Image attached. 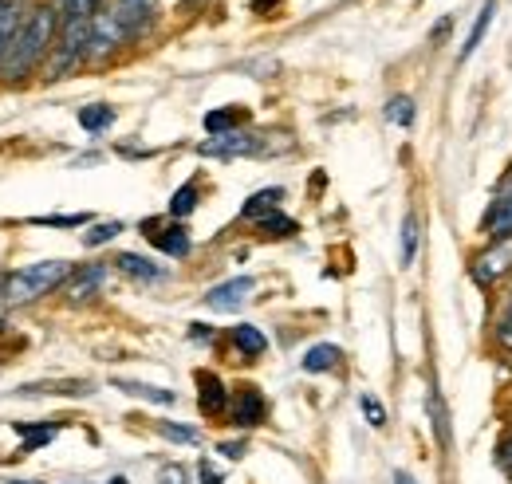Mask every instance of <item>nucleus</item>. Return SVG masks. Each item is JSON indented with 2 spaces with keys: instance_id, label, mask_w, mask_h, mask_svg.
<instances>
[{
  "instance_id": "nucleus-1",
  "label": "nucleus",
  "mask_w": 512,
  "mask_h": 484,
  "mask_svg": "<svg viewBox=\"0 0 512 484\" xmlns=\"http://www.w3.org/2000/svg\"><path fill=\"white\" fill-rule=\"evenodd\" d=\"M56 28H60V12H56V4H36V8L24 16L20 32L12 36V44H8V52H4V60H0V75H4V79H20V75H28L36 63L52 52Z\"/></svg>"
},
{
  "instance_id": "nucleus-2",
  "label": "nucleus",
  "mask_w": 512,
  "mask_h": 484,
  "mask_svg": "<svg viewBox=\"0 0 512 484\" xmlns=\"http://www.w3.org/2000/svg\"><path fill=\"white\" fill-rule=\"evenodd\" d=\"M64 280H71V264L67 260H40V264H28V268H16L4 276L0 284V303L4 307H20V303H32L48 292H56Z\"/></svg>"
},
{
  "instance_id": "nucleus-3",
  "label": "nucleus",
  "mask_w": 512,
  "mask_h": 484,
  "mask_svg": "<svg viewBox=\"0 0 512 484\" xmlns=\"http://www.w3.org/2000/svg\"><path fill=\"white\" fill-rule=\"evenodd\" d=\"M469 280H473L485 296H501L512 284V237L481 244V248L469 256Z\"/></svg>"
},
{
  "instance_id": "nucleus-4",
  "label": "nucleus",
  "mask_w": 512,
  "mask_h": 484,
  "mask_svg": "<svg viewBox=\"0 0 512 484\" xmlns=\"http://www.w3.org/2000/svg\"><path fill=\"white\" fill-rule=\"evenodd\" d=\"M477 233L485 241H501V237H512V174H505V182L497 185L489 209L481 213V225Z\"/></svg>"
},
{
  "instance_id": "nucleus-5",
  "label": "nucleus",
  "mask_w": 512,
  "mask_h": 484,
  "mask_svg": "<svg viewBox=\"0 0 512 484\" xmlns=\"http://www.w3.org/2000/svg\"><path fill=\"white\" fill-rule=\"evenodd\" d=\"M260 150H264V138L253 134V130H229V134L197 142L201 158H249V154H260Z\"/></svg>"
},
{
  "instance_id": "nucleus-6",
  "label": "nucleus",
  "mask_w": 512,
  "mask_h": 484,
  "mask_svg": "<svg viewBox=\"0 0 512 484\" xmlns=\"http://www.w3.org/2000/svg\"><path fill=\"white\" fill-rule=\"evenodd\" d=\"M127 28L119 24L115 8H103L91 16V48H87V60H107L119 44H127Z\"/></svg>"
},
{
  "instance_id": "nucleus-7",
  "label": "nucleus",
  "mask_w": 512,
  "mask_h": 484,
  "mask_svg": "<svg viewBox=\"0 0 512 484\" xmlns=\"http://www.w3.org/2000/svg\"><path fill=\"white\" fill-rule=\"evenodd\" d=\"M229 418H233L237 429H256V425H264V418H268V402H264V394L256 390L253 382L237 386L233 406H229Z\"/></svg>"
},
{
  "instance_id": "nucleus-8",
  "label": "nucleus",
  "mask_w": 512,
  "mask_h": 484,
  "mask_svg": "<svg viewBox=\"0 0 512 484\" xmlns=\"http://www.w3.org/2000/svg\"><path fill=\"white\" fill-rule=\"evenodd\" d=\"M197 406L205 418H225L229 406H233V394L225 390V382L213 374V370H197Z\"/></svg>"
},
{
  "instance_id": "nucleus-9",
  "label": "nucleus",
  "mask_w": 512,
  "mask_h": 484,
  "mask_svg": "<svg viewBox=\"0 0 512 484\" xmlns=\"http://www.w3.org/2000/svg\"><path fill=\"white\" fill-rule=\"evenodd\" d=\"M253 288H256L253 276H233V280H225V284H217V288L205 292V307L209 311H237V307L249 303Z\"/></svg>"
},
{
  "instance_id": "nucleus-10",
  "label": "nucleus",
  "mask_w": 512,
  "mask_h": 484,
  "mask_svg": "<svg viewBox=\"0 0 512 484\" xmlns=\"http://www.w3.org/2000/svg\"><path fill=\"white\" fill-rule=\"evenodd\" d=\"M150 229V241L154 248H162L166 256H174V260H186L193 252V241H190V229L186 225H158V221H142V233Z\"/></svg>"
},
{
  "instance_id": "nucleus-11",
  "label": "nucleus",
  "mask_w": 512,
  "mask_h": 484,
  "mask_svg": "<svg viewBox=\"0 0 512 484\" xmlns=\"http://www.w3.org/2000/svg\"><path fill=\"white\" fill-rule=\"evenodd\" d=\"M115 16L127 28L130 40H138V36L150 32V24L158 16V0H115Z\"/></svg>"
},
{
  "instance_id": "nucleus-12",
  "label": "nucleus",
  "mask_w": 512,
  "mask_h": 484,
  "mask_svg": "<svg viewBox=\"0 0 512 484\" xmlns=\"http://www.w3.org/2000/svg\"><path fill=\"white\" fill-rule=\"evenodd\" d=\"M107 276H111V268H107V264H83V268H75V272H71V280H67V300L87 303L91 296H99V292H103V284H107Z\"/></svg>"
},
{
  "instance_id": "nucleus-13",
  "label": "nucleus",
  "mask_w": 512,
  "mask_h": 484,
  "mask_svg": "<svg viewBox=\"0 0 512 484\" xmlns=\"http://www.w3.org/2000/svg\"><path fill=\"white\" fill-rule=\"evenodd\" d=\"M115 268H119L123 276H130V280H138V284H154V280L166 276L162 264H154L150 256H138V252H119V256H115Z\"/></svg>"
},
{
  "instance_id": "nucleus-14",
  "label": "nucleus",
  "mask_w": 512,
  "mask_h": 484,
  "mask_svg": "<svg viewBox=\"0 0 512 484\" xmlns=\"http://www.w3.org/2000/svg\"><path fill=\"white\" fill-rule=\"evenodd\" d=\"M280 201H284V189H280V185H268V189L253 193V197L241 205V217H245V221H260V217L276 213V209H280Z\"/></svg>"
},
{
  "instance_id": "nucleus-15",
  "label": "nucleus",
  "mask_w": 512,
  "mask_h": 484,
  "mask_svg": "<svg viewBox=\"0 0 512 484\" xmlns=\"http://www.w3.org/2000/svg\"><path fill=\"white\" fill-rule=\"evenodd\" d=\"M115 390H123V394H130V398H142V402H154V406H174V402H178L174 390L146 386V382H130V378H115Z\"/></svg>"
},
{
  "instance_id": "nucleus-16",
  "label": "nucleus",
  "mask_w": 512,
  "mask_h": 484,
  "mask_svg": "<svg viewBox=\"0 0 512 484\" xmlns=\"http://www.w3.org/2000/svg\"><path fill=\"white\" fill-rule=\"evenodd\" d=\"M493 16H497V0H485V4H481V12H477V20H473V28H469V40H465V48H461L457 63H465L477 48H481V40H485V32H489Z\"/></svg>"
},
{
  "instance_id": "nucleus-17",
  "label": "nucleus",
  "mask_w": 512,
  "mask_h": 484,
  "mask_svg": "<svg viewBox=\"0 0 512 484\" xmlns=\"http://www.w3.org/2000/svg\"><path fill=\"white\" fill-rule=\"evenodd\" d=\"M233 347H237L245 359H260V355L268 351V339H264V331L253 327V323H237V327H233Z\"/></svg>"
},
{
  "instance_id": "nucleus-18",
  "label": "nucleus",
  "mask_w": 512,
  "mask_h": 484,
  "mask_svg": "<svg viewBox=\"0 0 512 484\" xmlns=\"http://www.w3.org/2000/svg\"><path fill=\"white\" fill-rule=\"evenodd\" d=\"M339 359H343V351L335 347V343H316L304 359H300V366L308 370V374H323V370H335L339 366Z\"/></svg>"
},
{
  "instance_id": "nucleus-19",
  "label": "nucleus",
  "mask_w": 512,
  "mask_h": 484,
  "mask_svg": "<svg viewBox=\"0 0 512 484\" xmlns=\"http://www.w3.org/2000/svg\"><path fill=\"white\" fill-rule=\"evenodd\" d=\"M20 437H24V445L16 449L20 457H28V453H36V449H44L52 437H56V425H28V422H16L12 425Z\"/></svg>"
},
{
  "instance_id": "nucleus-20",
  "label": "nucleus",
  "mask_w": 512,
  "mask_h": 484,
  "mask_svg": "<svg viewBox=\"0 0 512 484\" xmlns=\"http://www.w3.org/2000/svg\"><path fill=\"white\" fill-rule=\"evenodd\" d=\"M115 107H107V103H91V107H83L79 111V126L87 130V134H103L107 126H115Z\"/></svg>"
},
{
  "instance_id": "nucleus-21",
  "label": "nucleus",
  "mask_w": 512,
  "mask_h": 484,
  "mask_svg": "<svg viewBox=\"0 0 512 484\" xmlns=\"http://www.w3.org/2000/svg\"><path fill=\"white\" fill-rule=\"evenodd\" d=\"M20 4L16 0H0V60H4V52H8V44H12V36L20 32Z\"/></svg>"
},
{
  "instance_id": "nucleus-22",
  "label": "nucleus",
  "mask_w": 512,
  "mask_h": 484,
  "mask_svg": "<svg viewBox=\"0 0 512 484\" xmlns=\"http://www.w3.org/2000/svg\"><path fill=\"white\" fill-rule=\"evenodd\" d=\"M501 315L493 319V347L501 355H512V296H501Z\"/></svg>"
},
{
  "instance_id": "nucleus-23",
  "label": "nucleus",
  "mask_w": 512,
  "mask_h": 484,
  "mask_svg": "<svg viewBox=\"0 0 512 484\" xmlns=\"http://www.w3.org/2000/svg\"><path fill=\"white\" fill-rule=\"evenodd\" d=\"M245 122V111H237V107H225V111H209L205 115V134L209 138H217V134H229V130H237Z\"/></svg>"
},
{
  "instance_id": "nucleus-24",
  "label": "nucleus",
  "mask_w": 512,
  "mask_h": 484,
  "mask_svg": "<svg viewBox=\"0 0 512 484\" xmlns=\"http://www.w3.org/2000/svg\"><path fill=\"white\" fill-rule=\"evenodd\" d=\"M197 197H201L197 182L178 185V189H174V197H170V217H174V221H186L193 209H197Z\"/></svg>"
},
{
  "instance_id": "nucleus-25",
  "label": "nucleus",
  "mask_w": 512,
  "mask_h": 484,
  "mask_svg": "<svg viewBox=\"0 0 512 484\" xmlns=\"http://www.w3.org/2000/svg\"><path fill=\"white\" fill-rule=\"evenodd\" d=\"M256 225H260V233H264V237H276V241H284V237L300 233V225H296L292 217H284L280 209H276V213H268V217H260Z\"/></svg>"
},
{
  "instance_id": "nucleus-26",
  "label": "nucleus",
  "mask_w": 512,
  "mask_h": 484,
  "mask_svg": "<svg viewBox=\"0 0 512 484\" xmlns=\"http://www.w3.org/2000/svg\"><path fill=\"white\" fill-rule=\"evenodd\" d=\"M414 256H418V217L406 213V217H402V252H398V264L410 268Z\"/></svg>"
},
{
  "instance_id": "nucleus-27",
  "label": "nucleus",
  "mask_w": 512,
  "mask_h": 484,
  "mask_svg": "<svg viewBox=\"0 0 512 484\" xmlns=\"http://www.w3.org/2000/svg\"><path fill=\"white\" fill-rule=\"evenodd\" d=\"M383 115H386V122H394V126L406 130V126H414V115H418V111H414V99H410V95H390Z\"/></svg>"
},
{
  "instance_id": "nucleus-28",
  "label": "nucleus",
  "mask_w": 512,
  "mask_h": 484,
  "mask_svg": "<svg viewBox=\"0 0 512 484\" xmlns=\"http://www.w3.org/2000/svg\"><path fill=\"white\" fill-rule=\"evenodd\" d=\"M426 406H430V418H434V433H438V445L446 449L449 445V414H446V402H442V394L430 386V398H426Z\"/></svg>"
},
{
  "instance_id": "nucleus-29",
  "label": "nucleus",
  "mask_w": 512,
  "mask_h": 484,
  "mask_svg": "<svg viewBox=\"0 0 512 484\" xmlns=\"http://www.w3.org/2000/svg\"><path fill=\"white\" fill-rule=\"evenodd\" d=\"M119 233H123V221H99V225H91V229L83 233V244H87V248H99V244L115 241Z\"/></svg>"
},
{
  "instance_id": "nucleus-30",
  "label": "nucleus",
  "mask_w": 512,
  "mask_h": 484,
  "mask_svg": "<svg viewBox=\"0 0 512 484\" xmlns=\"http://www.w3.org/2000/svg\"><path fill=\"white\" fill-rule=\"evenodd\" d=\"M154 429L166 437V441H178V445H197L201 433L193 425H174V422H154Z\"/></svg>"
},
{
  "instance_id": "nucleus-31",
  "label": "nucleus",
  "mask_w": 512,
  "mask_h": 484,
  "mask_svg": "<svg viewBox=\"0 0 512 484\" xmlns=\"http://www.w3.org/2000/svg\"><path fill=\"white\" fill-rule=\"evenodd\" d=\"M32 225H48V229H83L91 225L87 213H67V217H32Z\"/></svg>"
},
{
  "instance_id": "nucleus-32",
  "label": "nucleus",
  "mask_w": 512,
  "mask_h": 484,
  "mask_svg": "<svg viewBox=\"0 0 512 484\" xmlns=\"http://www.w3.org/2000/svg\"><path fill=\"white\" fill-rule=\"evenodd\" d=\"M493 461H497V469L512 481V425L501 433V441H497V449H493Z\"/></svg>"
},
{
  "instance_id": "nucleus-33",
  "label": "nucleus",
  "mask_w": 512,
  "mask_h": 484,
  "mask_svg": "<svg viewBox=\"0 0 512 484\" xmlns=\"http://www.w3.org/2000/svg\"><path fill=\"white\" fill-rule=\"evenodd\" d=\"M359 406H363V414H367L371 429H386V410L375 394H359Z\"/></svg>"
},
{
  "instance_id": "nucleus-34",
  "label": "nucleus",
  "mask_w": 512,
  "mask_h": 484,
  "mask_svg": "<svg viewBox=\"0 0 512 484\" xmlns=\"http://www.w3.org/2000/svg\"><path fill=\"white\" fill-rule=\"evenodd\" d=\"M158 484H190V473H186V465H166L158 473Z\"/></svg>"
},
{
  "instance_id": "nucleus-35",
  "label": "nucleus",
  "mask_w": 512,
  "mask_h": 484,
  "mask_svg": "<svg viewBox=\"0 0 512 484\" xmlns=\"http://www.w3.org/2000/svg\"><path fill=\"white\" fill-rule=\"evenodd\" d=\"M217 453H221V457H229V461H241V457H245V441H221V445H217Z\"/></svg>"
},
{
  "instance_id": "nucleus-36",
  "label": "nucleus",
  "mask_w": 512,
  "mask_h": 484,
  "mask_svg": "<svg viewBox=\"0 0 512 484\" xmlns=\"http://www.w3.org/2000/svg\"><path fill=\"white\" fill-rule=\"evenodd\" d=\"M190 339L193 343H213V327L209 323H190Z\"/></svg>"
},
{
  "instance_id": "nucleus-37",
  "label": "nucleus",
  "mask_w": 512,
  "mask_h": 484,
  "mask_svg": "<svg viewBox=\"0 0 512 484\" xmlns=\"http://www.w3.org/2000/svg\"><path fill=\"white\" fill-rule=\"evenodd\" d=\"M446 36H449V20H442V24H438V28L430 32V44H442Z\"/></svg>"
},
{
  "instance_id": "nucleus-38",
  "label": "nucleus",
  "mask_w": 512,
  "mask_h": 484,
  "mask_svg": "<svg viewBox=\"0 0 512 484\" xmlns=\"http://www.w3.org/2000/svg\"><path fill=\"white\" fill-rule=\"evenodd\" d=\"M276 4H280V0H253V12H260V16H268V12L276 8Z\"/></svg>"
},
{
  "instance_id": "nucleus-39",
  "label": "nucleus",
  "mask_w": 512,
  "mask_h": 484,
  "mask_svg": "<svg viewBox=\"0 0 512 484\" xmlns=\"http://www.w3.org/2000/svg\"><path fill=\"white\" fill-rule=\"evenodd\" d=\"M394 484H418V481H414L406 469H398V473H394Z\"/></svg>"
},
{
  "instance_id": "nucleus-40",
  "label": "nucleus",
  "mask_w": 512,
  "mask_h": 484,
  "mask_svg": "<svg viewBox=\"0 0 512 484\" xmlns=\"http://www.w3.org/2000/svg\"><path fill=\"white\" fill-rule=\"evenodd\" d=\"M71 4H75V0H56V12H60V16H67V12H71Z\"/></svg>"
},
{
  "instance_id": "nucleus-41",
  "label": "nucleus",
  "mask_w": 512,
  "mask_h": 484,
  "mask_svg": "<svg viewBox=\"0 0 512 484\" xmlns=\"http://www.w3.org/2000/svg\"><path fill=\"white\" fill-rule=\"evenodd\" d=\"M107 484H130V481H127V477H111Z\"/></svg>"
},
{
  "instance_id": "nucleus-42",
  "label": "nucleus",
  "mask_w": 512,
  "mask_h": 484,
  "mask_svg": "<svg viewBox=\"0 0 512 484\" xmlns=\"http://www.w3.org/2000/svg\"><path fill=\"white\" fill-rule=\"evenodd\" d=\"M8 484H40V481H8Z\"/></svg>"
},
{
  "instance_id": "nucleus-43",
  "label": "nucleus",
  "mask_w": 512,
  "mask_h": 484,
  "mask_svg": "<svg viewBox=\"0 0 512 484\" xmlns=\"http://www.w3.org/2000/svg\"><path fill=\"white\" fill-rule=\"evenodd\" d=\"M505 296H512V284H509V288H505Z\"/></svg>"
}]
</instances>
